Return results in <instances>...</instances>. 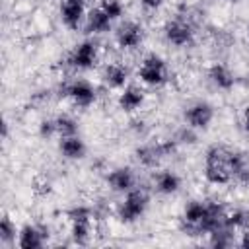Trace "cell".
Instances as JSON below:
<instances>
[{"label":"cell","mask_w":249,"mask_h":249,"mask_svg":"<svg viewBox=\"0 0 249 249\" xmlns=\"http://www.w3.org/2000/svg\"><path fill=\"white\" fill-rule=\"evenodd\" d=\"M107 185L113 193H128L130 189H134L136 185V175L130 167H115L113 171H109L107 175Z\"/></svg>","instance_id":"cell-12"},{"label":"cell","mask_w":249,"mask_h":249,"mask_svg":"<svg viewBox=\"0 0 249 249\" xmlns=\"http://www.w3.org/2000/svg\"><path fill=\"white\" fill-rule=\"evenodd\" d=\"M111 25H113V19L103 12L101 6L89 10L86 16V33H105V31H111Z\"/></svg>","instance_id":"cell-15"},{"label":"cell","mask_w":249,"mask_h":249,"mask_svg":"<svg viewBox=\"0 0 249 249\" xmlns=\"http://www.w3.org/2000/svg\"><path fill=\"white\" fill-rule=\"evenodd\" d=\"M144 103V89L138 88V86H124L121 95H119V107L124 111V113H132L136 111L140 105Z\"/></svg>","instance_id":"cell-16"},{"label":"cell","mask_w":249,"mask_h":249,"mask_svg":"<svg viewBox=\"0 0 249 249\" xmlns=\"http://www.w3.org/2000/svg\"><path fill=\"white\" fill-rule=\"evenodd\" d=\"M58 150H60V154H62L66 160H82V158L86 156V152H88L86 142L80 138V134L60 138Z\"/></svg>","instance_id":"cell-17"},{"label":"cell","mask_w":249,"mask_h":249,"mask_svg":"<svg viewBox=\"0 0 249 249\" xmlns=\"http://www.w3.org/2000/svg\"><path fill=\"white\" fill-rule=\"evenodd\" d=\"M150 204V196L144 189L134 187L128 193H124V198L119 202L117 206V218L124 224H134L136 220H140Z\"/></svg>","instance_id":"cell-2"},{"label":"cell","mask_w":249,"mask_h":249,"mask_svg":"<svg viewBox=\"0 0 249 249\" xmlns=\"http://www.w3.org/2000/svg\"><path fill=\"white\" fill-rule=\"evenodd\" d=\"M230 148L224 144H214L206 150L204 156V177L212 185H228L231 183V171L228 165Z\"/></svg>","instance_id":"cell-1"},{"label":"cell","mask_w":249,"mask_h":249,"mask_svg":"<svg viewBox=\"0 0 249 249\" xmlns=\"http://www.w3.org/2000/svg\"><path fill=\"white\" fill-rule=\"evenodd\" d=\"M70 220H91V210L88 206H74L66 212Z\"/></svg>","instance_id":"cell-26"},{"label":"cell","mask_w":249,"mask_h":249,"mask_svg":"<svg viewBox=\"0 0 249 249\" xmlns=\"http://www.w3.org/2000/svg\"><path fill=\"white\" fill-rule=\"evenodd\" d=\"M214 107H212V103H208V101H195V103H191L187 109H185V113H183V117H185V123L191 126V128H195V130H206L208 126H210V123L214 121Z\"/></svg>","instance_id":"cell-6"},{"label":"cell","mask_w":249,"mask_h":249,"mask_svg":"<svg viewBox=\"0 0 249 249\" xmlns=\"http://www.w3.org/2000/svg\"><path fill=\"white\" fill-rule=\"evenodd\" d=\"M86 16V0H60V21L64 27L78 29Z\"/></svg>","instance_id":"cell-9"},{"label":"cell","mask_w":249,"mask_h":249,"mask_svg":"<svg viewBox=\"0 0 249 249\" xmlns=\"http://www.w3.org/2000/svg\"><path fill=\"white\" fill-rule=\"evenodd\" d=\"M177 140L171 138V140H165V142H158V144H144V146H138L134 150V156H136V161L142 165V167H148V169H154L160 165V161L167 156H171L175 150H177Z\"/></svg>","instance_id":"cell-3"},{"label":"cell","mask_w":249,"mask_h":249,"mask_svg":"<svg viewBox=\"0 0 249 249\" xmlns=\"http://www.w3.org/2000/svg\"><path fill=\"white\" fill-rule=\"evenodd\" d=\"M228 228L235 230V231H243L249 230V210L247 208H235L231 212H226V222Z\"/></svg>","instance_id":"cell-21"},{"label":"cell","mask_w":249,"mask_h":249,"mask_svg":"<svg viewBox=\"0 0 249 249\" xmlns=\"http://www.w3.org/2000/svg\"><path fill=\"white\" fill-rule=\"evenodd\" d=\"M154 187L160 195H175L181 189V177L171 169L158 171L154 177Z\"/></svg>","instance_id":"cell-18"},{"label":"cell","mask_w":249,"mask_h":249,"mask_svg":"<svg viewBox=\"0 0 249 249\" xmlns=\"http://www.w3.org/2000/svg\"><path fill=\"white\" fill-rule=\"evenodd\" d=\"M101 8H103V12L115 21V19H119L123 14H124V6H123V2L121 0H101V4H99Z\"/></svg>","instance_id":"cell-24"},{"label":"cell","mask_w":249,"mask_h":249,"mask_svg":"<svg viewBox=\"0 0 249 249\" xmlns=\"http://www.w3.org/2000/svg\"><path fill=\"white\" fill-rule=\"evenodd\" d=\"M70 237L76 245H88L91 239V220H70Z\"/></svg>","instance_id":"cell-19"},{"label":"cell","mask_w":249,"mask_h":249,"mask_svg":"<svg viewBox=\"0 0 249 249\" xmlns=\"http://www.w3.org/2000/svg\"><path fill=\"white\" fill-rule=\"evenodd\" d=\"M97 58H99V51H97V45L89 39L82 41L80 45H76L68 56V62L70 66L78 68V70H89L97 64Z\"/></svg>","instance_id":"cell-8"},{"label":"cell","mask_w":249,"mask_h":249,"mask_svg":"<svg viewBox=\"0 0 249 249\" xmlns=\"http://www.w3.org/2000/svg\"><path fill=\"white\" fill-rule=\"evenodd\" d=\"M165 0H140V6L146 10V12H156L163 6Z\"/></svg>","instance_id":"cell-28"},{"label":"cell","mask_w":249,"mask_h":249,"mask_svg":"<svg viewBox=\"0 0 249 249\" xmlns=\"http://www.w3.org/2000/svg\"><path fill=\"white\" fill-rule=\"evenodd\" d=\"M103 82L109 89H123L128 82V70L119 62H111L103 68Z\"/></svg>","instance_id":"cell-14"},{"label":"cell","mask_w":249,"mask_h":249,"mask_svg":"<svg viewBox=\"0 0 249 249\" xmlns=\"http://www.w3.org/2000/svg\"><path fill=\"white\" fill-rule=\"evenodd\" d=\"M49 233L45 231V228L37 226V224H25L23 228H19L18 233V245L21 249H39L47 243Z\"/></svg>","instance_id":"cell-11"},{"label":"cell","mask_w":249,"mask_h":249,"mask_svg":"<svg viewBox=\"0 0 249 249\" xmlns=\"http://www.w3.org/2000/svg\"><path fill=\"white\" fill-rule=\"evenodd\" d=\"M163 37L173 47H187L195 41V31H193V25L187 19L175 18V19H169L163 25Z\"/></svg>","instance_id":"cell-5"},{"label":"cell","mask_w":249,"mask_h":249,"mask_svg":"<svg viewBox=\"0 0 249 249\" xmlns=\"http://www.w3.org/2000/svg\"><path fill=\"white\" fill-rule=\"evenodd\" d=\"M237 245L243 247V249H249V230H243V231H241V237H239Z\"/></svg>","instance_id":"cell-29"},{"label":"cell","mask_w":249,"mask_h":249,"mask_svg":"<svg viewBox=\"0 0 249 249\" xmlns=\"http://www.w3.org/2000/svg\"><path fill=\"white\" fill-rule=\"evenodd\" d=\"M144 39V29L136 21H123L115 31V41L121 49H136Z\"/></svg>","instance_id":"cell-10"},{"label":"cell","mask_w":249,"mask_h":249,"mask_svg":"<svg viewBox=\"0 0 249 249\" xmlns=\"http://www.w3.org/2000/svg\"><path fill=\"white\" fill-rule=\"evenodd\" d=\"M193 130H195V128H191L189 124H187V128L179 130V132H177V136H175L177 144H193V142L196 140V136H195V132H193Z\"/></svg>","instance_id":"cell-27"},{"label":"cell","mask_w":249,"mask_h":249,"mask_svg":"<svg viewBox=\"0 0 249 249\" xmlns=\"http://www.w3.org/2000/svg\"><path fill=\"white\" fill-rule=\"evenodd\" d=\"M54 124H56V134L58 138H64V136H74L78 134L80 126H78V121L70 115H58L54 117Z\"/></svg>","instance_id":"cell-22"},{"label":"cell","mask_w":249,"mask_h":249,"mask_svg":"<svg viewBox=\"0 0 249 249\" xmlns=\"http://www.w3.org/2000/svg\"><path fill=\"white\" fill-rule=\"evenodd\" d=\"M243 130L249 134V107H247L245 113H243Z\"/></svg>","instance_id":"cell-30"},{"label":"cell","mask_w":249,"mask_h":249,"mask_svg":"<svg viewBox=\"0 0 249 249\" xmlns=\"http://www.w3.org/2000/svg\"><path fill=\"white\" fill-rule=\"evenodd\" d=\"M208 80L210 84L216 88V89H222V91H230L233 86H235V76L233 72L222 64V62H214L210 68H208Z\"/></svg>","instance_id":"cell-13"},{"label":"cell","mask_w":249,"mask_h":249,"mask_svg":"<svg viewBox=\"0 0 249 249\" xmlns=\"http://www.w3.org/2000/svg\"><path fill=\"white\" fill-rule=\"evenodd\" d=\"M62 95H66L68 99H72L74 105L84 107V109L93 105V101L97 97L95 88L86 80H72V82L64 84L62 86Z\"/></svg>","instance_id":"cell-7"},{"label":"cell","mask_w":249,"mask_h":249,"mask_svg":"<svg viewBox=\"0 0 249 249\" xmlns=\"http://www.w3.org/2000/svg\"><path fill=\"white\" fill-rule=\"evenodd\" d=\"M208 235H210V245H212V247H218V249L231 247L233 243H237V241H235V230L228 228L226 224L220 226V228H216V230L210 231Z\"/></svg>","instance_id":"cell-20"},{"label":"cell","mask_w":249,"mask_h":249,"mask_svg":"<svg viewBox=\"0 0 249 249\" xmlns=\"http://www.w3.org/2000/svg\"><path fill=\"white\" fill-rule=\"evenodd\" d=\"M138 78L142 84L146 86H152V88H158L161 84L167 82V64L165 60L156 54V53H150L142 58L140 66H138Z\"/></svg>","instance_id":"cell-4"},{"label":"cell","mask_w":249,"mask_h":249,"mask_svg":"<svg viewBox=\"0 0 249 249\" xmlns=\"http://www.w3.org/2000/svg\"><path fill=\"white\" fill-rule=\"evenodd\" d=\"M39 136L43 140H51L53 136H58L56 134V124H54V119H43L41 124H39Z\"/></svg>","instance_id":"cell-25"},{"label":"cell","mask_w":249,"mask_h":249,"mask_svg":"<svg viewBox=\"0 0 249 249\" xmlns=\"http://www.w3.org/2000/svg\"><path fill=\"white\" fill-rule=\"evenodd\" d=\"M18 233H19V230L16 228V222L10 216H4L0 220V241L6 245L14 243V241H18Z\"/></svg>","instance_id":"cell-23"}]
</instances>
